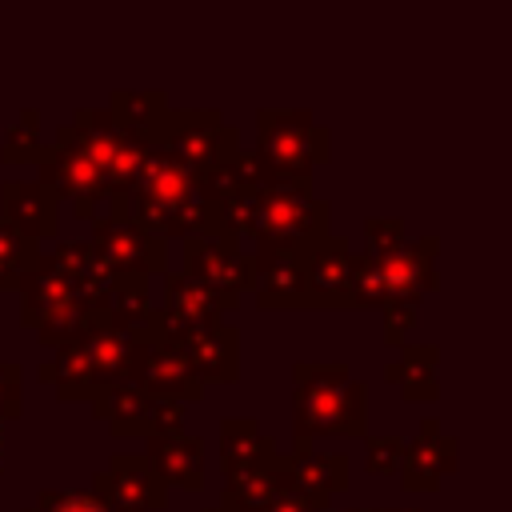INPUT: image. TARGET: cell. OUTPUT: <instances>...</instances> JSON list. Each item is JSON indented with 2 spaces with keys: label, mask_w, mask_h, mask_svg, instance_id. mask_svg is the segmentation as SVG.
Returning <instances> with one entry per match:
<instances>
[{
  "label": "cell",
  "mask_w": 512,
  "mask_h": 512,
  "mask_svg": "<svg viewBox=\"0 0 512 512\" xmlns=\"http://www.w3.org/2000/svg\"><path fill=\"white\" fill-rule=\"evenodd\" d=\"M36 264V248L20 228H0V284L20 280Z\"/></svg>",
  "instance_id": "4"
},
{
  "label": "cell",
  "mask_w": 512,
  "mask_h": 512,
  "mask_svg": "<svg viewBox=\"0 0 512 512\" xmlns=\"http://www.w3.org/2000/svg\"><path fill=\"white\" fill-rule=\"evenodd\" d=\"M316 384H300V428L336 432L332 416H344V428H360V388L344 368H308Z\"/></svg>",
  "instance_id": "1"
},
{
  "label": "cell",
  "mask_w": 512,
  "mask_h": 512,
  "mask_svg": "<svg viewBox=\"0 0 512 512\" xmlns=\"http://www.w3.org/2000/svg\"><path fill=\"white\" fill-rule=\"evenodd\" d=\"M152 460H156V476L160 480H176V484H188V488L200 484V444L196 440H188V436L160 440Z\"/></svg>",
  "instance_id": "2"
},
{
  "label": "cell",
  "mask_w": 512,
  "mask_h": 512,
  "mask_svg": "<svg viewBox=\"0 0 512 512\" xmlns=\"http://www.w3.org/2000/svg\"><path fill=\"white\" fill-rule=\"evenodd\" d=\"M0 452H4V432H0Z\"/></svg>",
  "instance_id": "6"
},
{
  "label": "cell",
  "mask_w": 512,
  "mask_h": 512,
  "mask_svg": "<svg viewBox=\"0 0 512 512\" xmlns=\"http://www.w3.org/2000/svg\"><path fill=\"white\" fill-rule=\"evenodd\" d=\"M380 284L384 288H396V292H408V288L428 284V256H420L416 244L388 248L380 256Z\"/></svg>",
  "instance_id": "3"
},
{
  "label": "cell",
  "mask_w": 512,
  "mask_h": 512,
  "mask_svg": "<svg viewBox=\"0 0 512 512\" xmlns=\"http://www.w3.org/2000/svg\"><path fill=\"white\" fill-rule=\"evenodd\" d=\"M40 512H108V504L92 496H44Z\"/></svg>",
  "instance_id": "5"
}]
</instances>
